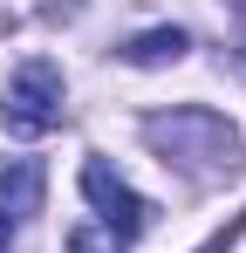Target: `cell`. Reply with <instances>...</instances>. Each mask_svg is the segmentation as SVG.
Masks as SVG:
<instances>
[{
  "label": "cell",
  "instance_id": "cell-4",
  "mask_svg": "<svg viewBox=\"0 0 246 253\" xmlns=\"http://www.w3.org/2000/svg\"><path fill=\"white\" fill-rule=\"evenodd\" d=\"M28 212H41V165L7 158L0 165V219H28Z\"/></svg>",
  "mask_w": 246,
  "mask_h": 253
},
{
  "label": "cell",
  "instance_id": "cell-1",
  "mask_svg": "<svg viewBox=\"0 0 246 253\" xmlns=\"http://www.w3.org/2000/svg\"><path fill=\"white\" fill-rule=\"evenodd\" d=\"M144 137H151L158 165L185 171L192 185H219L240 171V130L219 110H158V117H144Z\"/></svg>",
  "mask_w": 246,
  "mask_h": 253
},
{
  "label": "cell",
  "instance_id": "cell-6",
  "mask_svg": "<svg viewBox=\"0 0 246 253\" xmlns=\"http://www.w3.org/2000/svg\"><path fill=\"white\" fill-rule=\"evenodd\" d=\"M69 253H123V240L110 226H69Z\"/></svg>",
  "mask_w": 246,
  "mask_h": 253
},
{
  "label": "cell",
  "instance_id": "cell-7",
  "mask_svg": "<svg viewBox=\"0 0 246 253\" xmlns=\"http://www.w3.org/2000/svg\"><path fill=\"white\" fill-rule=\"evenodd\" d=\"M7 247H14V219H0V253H7Z\"/></svg>",
  "mask_w": 246,
  "mask_h": 253
},
{
  "label": "cell",
  "instance_id": "cell-3",
  "mask_svg": "<svg viewBox=\"0 0 246 253\" xmlns=\"http://www.w3.org/2000/svg\"><path fill=\"white\" fill-rule=\"evenodd\" d=\"M82 199L96 206V226H110L117 240L151 233V199H144V192H130L103 158H89V165H82Z\"/></svg>",
  "mask_w": 246,
  "mask_h": 253
},
{
  "label": "cell",
  "instance_id": "cell-5",
  "mask_svg": "<svg viewBox=\"0 0 246 253\" xmlns=\"http://www.w3.org/2000/svg\"><path fill=\"white\" fill-rule=\"evenodd\" d=\"M185 48H192L185 28H144V35H137V42H123L117 55L130 62V69H171V62H185Z\"/></svg>",
  "mask_w": 246,
  "mask_h": 253
},
{
  "label": "cell",
  "instance_id": "cell-2",
  "mask_svg": "<svg viewBox=\"0 0 246 253\" xmlns=\"http://www.w3.org/2000/svg\"><path fill=\"white\" fill-rule=\"evenodd\" d=\"M62 110H69V83L48 55L21 62L0 89V130L7 137H48V130H62Z\"/></svg>",
  "mask_w": 246,
  "mask_h": 253
}]
</instances>
